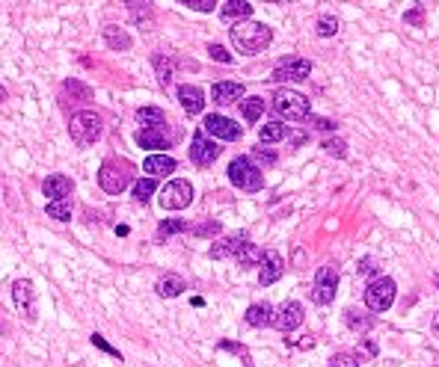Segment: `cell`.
I'll use <instances>...</instances> for the list:
<instances>
[{
    "instance_id": "33",
    "label": "cell",
    "mask_w": 439,
    "mask_h": 367,
    "mask_svg": "<svg viewBox=\"0 0 439 367\" xmlns=\"http://www.w3.org/2000/svg\"><path fill=\"white\" fill-rule=\"evenodd\" d=\"M48 217L69 222L71 220V199H60V201H48Z\"/></svg>"
},
{
    "instance_id": "47",
    "label": "cell",
    "mask_w": 439,
    "mask_h": 367,
    "mask_svg": "<svg viewBox=\"0 0 439 367\" xmlns=\"http://www.w3.org/2000/svg\"><path fill=\"white\" fill-rule=\"evenodd\" d=\"M309 119H312V116H309ZM312 128H318V131H335L338 124L330 122V119H312Z\"/></svg>"
},
{
    "instance_id": "39",
    "label": "cell",
    "mask_w": 439,
    "mask_h": 367,
    "mask_svg": "<svg viewBox=\"0 0 439 367\" xmlns=\"http://www.w3.org/2000/svg\"><path fill=\"white\" fill-rule=\"evenodd\" d=\"M327 367H359V359L354 356V352H335Z\"/></svg>"
},
{
    "instance_id": "45",
    "label": "cell",
    "mask_w": 439,
    "mask_h": 367,
    "mask_svg": "<svg viewBox=\"0 0 439 367\" xmlns=\"http://www.w3.org/2000/svg\"><path fill=\"white\" fill-rule=\"evenodd\" d=\"M220 350H229V352H235V356H241V359H244V364L249 367V352H246L241 344H232V340H223Z\"/></svg>"
},
{
    "instance_id": "18",
    "label": "cell",
    "mask_w": 439,
    "mask_h": 367,
    "mask_svg": "<svg viewBox=\"0 0 439 367\" xmlns=\"http://www.w3.org/2000/svg\"><path fill=\"white\" fill-rule=\"evenodd\" d=\"M74 189V181L69 175H48L45 184H42V193L48 196V201H60V199H69Z\"/></svg>"
},
{
    "instance_id": "10",
    "label": "cell",
    "mask_w": 439,
    "mask_h": 367,
    "mask_svg": "<svg viewBox=\"0 0 439 367\" xmlns=\"http://www.w3.org/2000/svg\"><path fill=\"white\" fill-rule=\"evenodd\" d=\"M220 157V145L214 143V139H208L205 131H196L193 139H190V160L196 163V166H214V160Z\"/></svg>"
},
{
    "instance_id": "17",
    "label": "cell",
    "mask_w": 439,
    "mask_h": 367,
    "mask_svg": "<svg viewBox=\"0 0 439 367\" xmlns=\"http://www.w3.org/2000/svg\"><path fill=\"white\" fill-rule=\"evenodd\" d=\"M12 296H15V305L27 314V320L33 323L36 320V290L27 278H18L15 285H12Z\"/></svg>"
},
{
    "instance_id": "6",
    "label": "cell",
    "mask_w": 439,
    "mask_h": 367,
    "mask_svg": "<svg viewBox=\"0 0 439 367\" xmlns=\"http://www.w3.org/2000/svg\"><path fill=\"white\" fill-rule=\"evenodd\" d=\"M395 296H398V285L389 275H377L365 285V305L374 314H383V311L392 308Z\"/></svg>"
},
{
    "instance_id": "48",
    "label": "cell",
    "mask_w": 439,
    "mask_h": 367,
    "mask_svg": "<svg viewBox=\"0 0 439 367\" xmlns=\"http://www.w3.org/2000/svg\"><path fill=\"white\" fill-rule=\"evenodd\" d=\"M431 329H433V335H436V338H439V311H436V314H433V323H431Z\"/></svg>"
},
{
    "instance_id": "32",
    "label": "cell",
    "mask_w": 439,
    "mask_h": 367,
    "mask_svg": "<svg viewBox=\"0 0 439 367\" xmlns=\"http://www.w3.org/2000/svg\"><path fill=\"white\" fill-rule=\"evenodd\" d=\"M184 231H190V222H184V220H164L158 225V240H169L172 234H184Z\"/></svg>"
},
{
    "instance_id": "29",
    "label": "cell",
    "mask_w": 439,
    "mask_h": 367,
    "mask_svg": "<svg viewBox=\"0 0 439 367\" xmlns=\"http://www.w3.org/2000/svg\"><path fill=\"white\" fill-rule=\"evenodd\" d=\"M128 9H131V21H134V24H140L143 30L152 27V21H155L152 3H128Z\"/></svg>"
},
{
    "instance_id": "28",
    "label": "cell",
    "mask_w": 439,
    "mask_h": 367,
    "mask_svg": "<svg viewBox=\"0 0 439 367\" xmlns=\"http://www.w3.org/2000/svg\"><path fill=\"white\" fill-rule=\"evenodd\" d=\"M288 134H291V128H288V124H282V122H270V124H265V128H261L258 143H265V145L279 143V139H285Z\"/></svg>"
},
{
    "instance_id": "43",
    "label": "cell",
    "mask_w": 439,
    "mask_h": 367,
    "mask_svg": "<svg viewBox=\"0 0 439 367\" xmlns=\"http://www.w3.org/2000/svg\"><path fill=\"white\" fill-rule=\"evenodd\" d=\"M359 273H362V275H371V278H377V275H380L377 261H374V258H362V261H359Z\"/></svg>"
},
{
    "instance_id": "23",
    "label": "cell",
    "mask_w": 439,
    "mask_h": 367,
    "mask_svg": "<svg viewBox=\"0 0 439 367\" xmlns=\"http://www.w3.org/2000/svg\"><path fill=\"white\" fill-rule=\"evenodd\" d=\"M175 163L169 154H152V157H146V163H143V172H148V178H158V175H169V172H175Z\"/></svg>"
},
{
    "instance_id": "13",
    "label": "cell",
    "mask_w": 439,
    "mask_h": 367,
    "mask_svg": "<svg viewBox=\"0 0 439 367\" xmlns=\"http://www.w3.org/2000/svg\"><path fill=\"white\" fill-rule=\"evenodd\" d=\"M211 98H214V104L229 107V104H241L246 98V89H244V83H237V80H220L211 86Z\"/></svg>"
},
{
    "instance_id": "20",
    "label": "cell",
    "mask_w": 439,
    "mask_h": 367,
    "mask_svg": "<svg viewBox=\"0 0 439 367\" xmlns=\"http://www.w3.org/2000/svg\"><path fill=\"white\" fill-rule=\"evenodd\" d=\"M155 290H158V296H164V299H175V296H181L184 290H187V282H184L181 275L167 273V275H160L158 282H155Z\"/></svg>"
},
{
    "instance_id": "37",
    "label": "cell",
    "mask_w": 439,
    "mask_h": 367,
    "mask_svg": "<svg viewBox=\"0 0 439 367\" xmlns=\"http://www.w3.org/2000/svg\"><path fill=\"white\" fill-rule=\"evenodd\" d=\"M220 231H223V225H220L217 220H208V222L193 225V229H190V234H193V237H217Z\"/></svg>"
},
{
    "instance_id": "14",
    "label": "cell",
    "mask_w": 439,
    "mask_h": 367,
    "mask_svg": "<svg viewBox=\"0 0 439 367\" xmlns=\"http://www.w3.org/2000/svg\"><path fill=\"white\" fill-rule=\"evenodd\" d=\"M249 243V234L246 231H237V234H229L225 240H220V243H214L208 249V255L214 261H223V258H235L237 252H241L244 246Z\"/></svg>"
},
{
    "instance_id": "30",
    "label": "cell",
    "mask_w": 439,
    "mask_h": 367,
    "mask_svg": "<svg viewBox=\"0 0 439 367\" xmlns=\"http://www.w3.org/2000/svg\"><path fill=\"white\" fill-rule=\"evenodd\" d=\"M152 66H155V71H158L160 86H169V83H172V57L155 54V57H152Z\"/></svg>"
},
{
    "instance_id": "42",
    "label": "cell",
    "mask_w": 439,
    "mask_h": 367,
    "mask_svg": "<svg viewBox=\"0 0 439 367\" xmlns=\"http://www.w3.org/2000/svg\"><path fill=\"white\" fill-rule=\"evenodd\" d=\"M62 89L71 92V95H81V98H90V95H92L90 86H83V83H78V80H66V83H62Z\"/></svg>"
},
{
    "instance_id": "3",
    "label": "cell",
    "mask_w": 439,
    "mask_h": 367,
    "mask_svg": "<svg viewBox=\"0 0 439 367\" xmlns=\"http://www.w3.org/2000/svg\"><path fill=\"white\" fill-rule=\"evenodd\" d=\"M69 134H71V139H74V145L86 148V145H92V143H98V139H102L104 122H102V116H98L95 110H81V113H74V116H71Z\"/></svg>"
},
{
    "instance_id": "9",
    "label": "cell",
    "mask_w": 439,
    "mask_h": 367,
    "mask_svg": "<svg viewBox=\"0 0 439 367\" xmlns=\"http://www.w3.org/2000/svg\"><path fill=\"white\" fill-rule=\"evenodd\" d=\"M312 74V62L303 57H285L273 66L270 71V83H288V80H309Z\"/></svg>"
},
{
    "instance_id": "36",
    "label": "cell",
    "mask_w": 439,
    "mask_h": 367,
    "mask_svg": "<svg viewBox=\"0 0 439 367\" xmlns=\"http://www.w3.org/2000/svg\"><path fill=\"white\" fill-rule=\"evenodd\" d=\"M321 148L327 151L330 157H338V160H344V157H347V143H344V139L330 136V139H323V143H321Z\"/></svg>"
},
{
    "instance_id": "35",
    "label": "cell",
    "mask_w": 439,
    "mask_h": 367,
    "mask_svg": "<svg viewBox=\"0 0 439 367\" xmlns=\"http://www.w3.org/2000/svg\"><path fill=\"white\" fill-rule=\"evenodd\" d=\"M315 33L321 36V39H333V36L338 33V18L335 15H321L315 21Z\"/></svg>"
},
{
    "instance_id": "40",
    "label": "cell",
    "mask_w": 439,
    "mask_h": 367,
    "mask_svg": "<svg viewBox=\"0 0 439 367\" xmlns=\"http://www.w3.org/2000/svg\"><path fill=\"white\" fill-rule=\"evenodd\" d=\"M90 340H92V347H98V350H104V352H107V356H113V359H119V361H122V356H119V350H116V347H110V344H107V340H104V335H98V332H92V335H90Z\"/></svg>"
},
{
    "instance_id": "50",
    "label": "cell",
    "mask_w": 439,
    "mask_h": 367,
    "mask_svg": "<svg viewBox=\"0 0 439 367\" xmlns=\"http://www.w3.org/2000/svg\"><path fill=\"white\" fill-rule=\"evenodd\" d=\"M433 282H436V290H439V273H436V278H433Z\"/></svg>"
},
{
    "instance_id": "19",
    "label": "cell",
    "mask_w": 439,
    "mask_h": 367,
    "mask_svg": "<svg viewBox=\"0 0 439 367\" xmlns=\"http://www.w3.org/2000/svg\"><path fill=\"white\" fill-rule=\"evenodd\" d=\"M179 101H181L184 113H190V116H199V113H202V107H205V95H202V89H199V86H193V83L179 86Z\"/></svg>"
},
{
    "instance_id": "24",
    "label": "cell",
    "mask_w": 439,
    "mask_h": 367,
    "mask_svg": "<svg viewBox=\"0 0 439 367\" xmlns=\"http://www.w3.org/2000/svg\"><path fill=\"white\" fill-rule=\"evenodd\" d=\"M104 42H107V48L110 50H131V45H134V39L128 33H125L122 27H104Z\"/></svg>"
},
{
    "instance_id": "26",
    "label": "cell",
    "mask_w": 439,
    "mask_h": 367,
    "mask_svg": "<svg viewBox=\"0 0 439 367\" xmlns=\"http://www.w3.org/2000/svg\"><path fill=\"white\" fill-rule=\"evenodd\" d=\"M265 110H267V101L261 98V95H249V98L241 101V113H244L246 122H258Z\"/></svg>"
},
{
    "instance_id": "4",
    "label": "cell",
    "mask_w": 439,
    "mask_h": 367,
    "mask_svg": "<svg viewBox=\"0 0 439 367\" xmlns=\"http://www.w3.org/2000/svg\"><path fill=\"white\" fill-rule=\"evenodd\" d=\"M273 113L285 122H303L309 119L312 104L303 92H294V89H276L273 95Z\"/></svg>"
},
{
    "instance_id": "27",
    "label": "cell",
    "mask_w": 439,
    "mask_h": 367,
    "mask_svg": "<svg viewBox=\"0 0 439 367\" xmlns=\"http://www.w3.org/2000/svg\"><path fill=\"white\" fill-rule=\"evenodd\" d=\"M344 323H347V329H354V332H368V329H374V320L371 314H362V311H356V308H347L344 311Z\"/></svg>"
},
{
    "instance_id": "49",
    "label": "cell",
    "mask_w": 439,
    "mask_h": 367,
    "mask_svg": "<svg viewBox=\"0 0 439 367\" xmlns=\"http://www.w3.org/2000/svg\"><path fill=\"white\" fill-rule=\"evenodd\" d=\"M0 101H6V89H4V83H0Z\"/></svg>"
},
{
    "instance_id": "11",
    "label": "cell",
    "mask_w": 439,
    "mask_h": 367,
    "mask_svg": "<svg viewBox=\"0 0 439 367\" xmlns=\"http://www.w3.org/2000/svg\"><path fill=\"white\" fill-rule=\"evenodd\" d=\"M202 131L211 134L214 139H225V143H235V139H241V124L232 122L229 116H217V113H211V116L202 119Z\"/></svg>"
},
{
    "instance_id": "1",
    "label": "cell",
    "mask_w": 439,
    "mask_h": 367,
    "mask_svg": "<svg viewBox=\"0 0 439 367\" xmlns=\"http://www.w3.org/2000/svg\"><path fill=\"white\" fill-rule=\"evenodd\" d=\"M232 45L241 50V54H258L273 42V30L261 21H241L229 30Z\"/></svg>"
},
{
    "instance_id": "31",
    "label": "cell",
    "mask_w": 439,
    "mask_h": 367,
    "mask_svg": "<svg viewBox=\"0 0 439 367\" xmlns=\"http://www.w3.org/2000/svg\"><path fill=\"white\" fill-rule=\"evenodd\" d=\"M235 261L241 264V267H258V264L265 261V252H261L258 246H253V243H246V246L235 255Z\"/></svg>"
},
{
    "instance_id": "8",
    "label": "cell",
    "mask_w": 439,
    "mask_h": 367,
    "mask_svg": "<svg viewBox=\"0 0 439 367\" xmlns=\"http://www.w3.org/2000/svg\"><path fill=\"white\" fill-rule=\"evenodd\" d=\"M338 290V264H323V267L315 273V285H312V302L318 305H330L335 299Z\"/></svg>"
},
{
    "instance_id": "46",
    "label": "cell",
    "mask_w": 439,
    "mask_h": 367,
    "mask_svg": "<svg viewBox=\"0 0 439 367\" xmlns=\"http://www.w3.org/2000/svg\"><path fill=\"white\" fill-rule=\"evenodd\" d=\"M424 9H428V6H416V9H410V12H404V21L407 24H421V15H424Z\"/></svg>"
},
{
    "instance_id": "38",
    "label": "cell",
    "mask_w": 439,
    "mask_h": 367,
    "mask_svg": "<svg viewBox=\"0 0 439 367\" xmlns=\"http://www.w3.org/2000/svg\"><path fill=\"white\" fill-rule=\"evenodd\" d=\"M249 160H253L256 166H273V163L279 160V157H276V151H270V148H261V145H258V148L253 151V157H249Z\"/></svg>"
},
{
    "instance_id": "44",
    "label": "cell",
    "mask_w": 439,
    "mask_h": 367,
    "mask_svg": "<svg viewBox=\"0 0 439 367\" xmlns=\"http://www.w3.org/2000/svg\"><path fill=\"white\" fill-rule=\"evenodd\" d=\"M184 6L193 9V12H211L217 3H214V0H184Z\"/></svg>"
},
{
    "instance_id": "21",
    "label": "cell",
    "mask_w": 439,
    "mask_h": 367,
    "mask_svg": "<svg viewBox=\"0 0 439 367\" xmlns=\"http://www.w3.org/2000/svg\"><path fill=\"white\" fill-rule=\"evenodd\" d=\"M273 305L270 302H256V305H249L246 314H244V320L249 326H256V329H265V326H273Z\"/></svg>"
},
{
    "instance_id": "7",
    "label": "cell",
    "mask_w": 439,
    "mask_h": 367,
    "mask_svg": "<svg viewBox=\"0 0 439 367\" xmlns=\"http://www.w3.org/2000/svg\"><path fill=\"white\" fill-rule=\"evenodd\" d=\"M193 184L190 181H184V178H175L169 181L164 189H160V208L164 210H184V208H190V201H193Z\"/></svg>"
},
{
    "instance_id": "22",
    "label": "cell",
    "mask_w": 439,
    "mask_h": 367,
    "mask_svg": "<svg viewBox=\"0 0 439 367\" xmlns=\"http://www.w3.org/2000/svg\"><path fill=\"white\" fill-rule=\"evenodd\" d=\"M253 9H256V6L249 3V0H229V3H223L220 18H223V21H235V18H237V24H241V21H249Z\"/></svg>"
},
{
    "instance_id": "15",
    "label": "cell",
    "mask_w": 439,
    "mask_h": 367,
    "mask_svg": "<svg viewBox=\"0 0 439 367\" xmlns=\"http://www.w3.org/2000/svg\"><path fill=\"white\" fill-rule=\"evenodd\" d=\"M134 139L140 148H169L175 143V134H169L164 124V128H140Z\"/></svg>"
},
{
    "instance_id": "34",
    "label": "cell",
    "mask_w": 439,
    "mask_h": 367,
    "mask_svg": "<svg viewBox=\"0 0 439 367\" xmlns=\"http://www.w3.org/2000/svg\"><path fill=\"white\" fill-rule=\"evenodd\" d=\"M155 189H158L155 178H140V181L134 184V201H137V205H146V201L152 199Z\"/></svg>"
},
{
    "instance_id": "41",
    "label": "cell",
    "mask_w": 439,
    "mask_h": 367,
    "mask_svg": "<svg viewBox=\"0 0 439 367\" xmlns=\"http://www.w3.org/2000/svg\"><path fill=\"white\" fill-rule=\"evenodd\" d=\"M208 54L214 57L217 62H223V66H232V62H235V57H232V54H229V50H225L223 45H208Z\"/></svg>"
},
{
    "instance_id": "5",
    "label": "cell",
    "mask_w": 439,
    "mask_h": 367,
    "mask_svg": "<svg viewBox=\"0 0 439 367\" xmlns=\"http://www.w3.org/2000/svg\"><path fill=\"white\" fill-rule=\"evenodd\" d=\"M229 181L237 189H244V193H261V187H265V175H261V169L249 157H235L229 163Z\"/></svg>"
},
{
    "instance_id": "2",
    "label": "cell",
    "mask_w": 439,
    "mask_h": 367,
    "mask_svg": "<svg viewBox=\"0 0 439 367\" xmlns=\"http://www.w3.org/2000/svg\"><path fill=\"white\" fill-rule=\"evenodd\" d=\"M134 163L131 160H119V157H110L102 163V169H98V184H102L104 193L110 196H119L125 189L131 187L134 181Z\"/></svg>"
},
{
    "instance_id": "12",
    "label": "cell",
    "mask_w": 439,
    "mask_h": 367,
    "mask_svg": "<svg viewBox=\"0 0 439 367\" xmlns=\"http://www.w3.org/2000/svg\"><path fill=\"white\" fill-rule=\"evenodd\" d=\"M303 317H306V308L300 305L297 299H291V302H285V305L279 308V314L273 317V326L288 335V332H294L297 326H303Z\"/></svg>"
},
{
    "instance_id": "25",
    "label": "cell",
    "mask_w": 439,
    "mask_h": 367,
    "mask_svg": "<svg viewBox=\"0 0 439 367\" xmlns=\"http://www.w3.org/2000/svg\"><path fill=\"white\" fill-rule=\"evenodd\" d=\"M137 122H140L143 128H164L167 113L160 107H140V110H137Z\"/></svg>"
},
{
    "instance_id": "16",
    "label": "cell",
    "mask_w": 439,
    "mask_h": 367,
    "mask_svg": "<svg viewBox=\"0 0 439 367\" xmlns=\"http://www.w3.org/2000/svg\"><path fill=\"white\" fill-rule=\"evenodd\" d=\"M285 273V261L279 252H265V261H261V273H258V285L261 287H270L282 278Z\"/></svg>"
}]
</instances>
